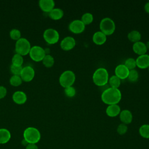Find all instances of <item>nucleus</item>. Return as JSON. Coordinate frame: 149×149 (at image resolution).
<instances>
[{
	"instance_id": "c9c22d12",
	"label": "nucleus",
	"mask_w": 149,
	"mask_h": 149,
	"mask_svg": "<svg viewBox=\"0 0 149 149\" xmlns=\"http://www.w3.org/2000/svg\"><path fill=\"white\" fill-rule=\"evenodd\" d=\"M26 149H38L36 144H28L26 147Z\"/></svg>"
},
{
	"instance_id": "c756f323",
	"label": "nucleus",
	"mask_w": 149,
	"mask_h": 149,
	"mask_svg": "<svg viewBox=\"0 0 149 149\" xmlns=\"http://www.w3.org/2000/svg\"><path fill=\"white\" fill-rule=\"evenodd\" d=\"M124 65L129 70H133L134 69V68L136 67V59H134L133 58H129L126 59L125 61Z\"/></svg>"
},
{
	"instance_id": "4be33fe9",
	"label": "nucleus",
	"mask_w": 149,
	"mask_h": 149,
	"mask_svg": "<svg viewBox=\"0 0 149 149\" xmlns=\"http://www.w3.org/2000/svg\"><path fill=\"white\" fill-rule=\"evenodd\" d=\"M127 38L129 41L134 43L138 41H140L141 38V33L136 30L130 31L127 34Z\"/></svg>"
},
{
	"instance_id": "72a5a7b5",
	"label": "nucleus",
	"mask_w": 149,
	"mask_h": 149,
	"mask_svg": "<svg viewBox=\"0 0 149 149\" xmlns=\"http://www.w3.org/2000/svg\"><path fill=\"white\" fill-rule=\"evenodd\" d=\"M127 130H128V127L127 125H125L122 123L118 126L116 129V132L119 134L123 135L126 133V132H127Z\"/></svg>"
},
{
	"instance_id": "ea45409f",
	"label": "nucleus",
	"mask_w": 149,
	"mask_h": 149,
	"mask_svg": "<svg viewBox=\"0 0 149 149\" xmlns=\"http://www.w3.org/2000/svg\"><path fill=\"white\" fill-rule=\"evenodd\" d=\"M148 72H149V67L148 68Z\"/></svg>"
},
{
	"instance_id": "7c9ffc66",
	"label": "nucleus",
	"mask_w": 149,
	"mask_h": 149,
	"mask_svg": "<svg viewBox=\"0 0 149 149\" xmlns=\"http://www.w3.org/2000/svg\"><path fill=\"white\" fill-rule=\"evenodd\" d=\"M9 36L11 39L17 41L21 38V32L17 29H13L10 31Z\"/></svg>"
},
{
	"instance_id": "b1692460",
	"label": "nucleus",
	"mask_w": 149,
	"mask_h": 149,
	"mask_svg": "<svg viewBox=\"0 0 149 149\" xmlns=\"http://www.w3.org/2000/svg\"><path fill=\"white\" fill-rule=\"evenodd\" d=\"M140 135L144 139H149V124L142 125L139 129Z\"/></svg>"
},
{
	"instance_id": "aec40b11",
	"label": "nucleus",
	"mask_w": 149,
	"mask_h": 149,
	"mask_svg": "<svg viewBox=\"0 0 149 149\" xmlns=\"http://www.w3.org/2000/svg\"><path fill=\"white\" fill-rule=\"evenodd\" d=\"M11 138L10 131L6 128L0 129V144H5L9 141Z\"/></svg>"
},
{
	"instance_id": "f257e3e1",
	"label": "nucleus",
	"mask_w": 149,
	"mask_h": 149,
	"mask_svg": "<svg viewBox=\"0 0 149 149\" xmlns=\"http://www.w3.org/2000/svg\"><path fill=\"white\" fill-rule=\"evenodd\" d=\"M101 98L102 101L108 105L118 104L122 98V93L119 88L109 87L102 91Z\"/></svg>"
},
{
	"instance_id": "423d86ee",
	"label": "nucleus",
	"mask_w": 149,
	"mask_h": 149,
	"mask_svg": "<svg viewBox=\"0 0 149 149\" xmlns=\"http://www.w3.org/2000/svg\"><path fill=\"white\" fill-rule=\"evenodd\" d=\"M116 26L114 21L110 17H104L100 23V29L106 36L112 34L115 30Z\"/></svg>"
},
{
	"instance_id": "c85d7f7f",
	"label": "nucleus",
	"mask_w": 149,
	"mask_h": 149,
	"mask_svg": "<svg viewBox=\"0 0 149 149\" xmlns=\"http://www.w3.org/2000/svg\"><path fill=\"white\" fill-rule=\"evenodd\" d=\"M139 77V72L136 70L133 69V70H129V73L127 79L130 82L134 83L138 80Z\"/></svg>"
},
{
	"instance_id": "0eeeda50",
	"label": "nucleus",
	"mask_w": 149,
	"mask_h": 149,
	"mask_svg": "<svg viewBox=\"0 0 149 149\" xmlns=\"http://www.w3.org/2000/svg\"><path fill=\"white\" fill-rule=\"evenodd\" d=\"M43 38L47 44L52 45L58 42L59 40V34L55 29L48 28L44 31Z\"/></svg>"
},
{
	"instance_id": "1a4fd4ad",
	"label": "nucleus",
	"mask_w": 149,
	"mask_h": 149,
	"mask_svg": "<svg viewBox=\"0 0 149 149\" xmlns=\"http://www.w3.org/2000/svg\"><path fill=\"white\" fill-rule=\"evenodd\" d=\"M86 25L81 20L76 19L72 21L68 26L69 30L74 34H80L85 30Z\"/></svg>"
},
{
	"instance_id": "e433bc0d",
	"label": "nucleus",
	"mask_w": 149,
	"mask_h": 149,
	"mask_svg": "<svg viewBox=\"0 0 149 149\" xmlns=\"http://www.w3.org/2000/svg\"><path fill=\"white\" fill-rule=\"evenodd\" d=\"M144 10L147 13H149V1L147 2L145 5H144Z\"/></svg>"
},
{
	"instance_id": "5701e85b",
	"label": "nucleus",
	"mask_w": 149,
	"mask_h": 149,
	"mask_svg": "<svg viewBox=\"0 0 149 149\" xmlns=\"http://www.w3.org/2000/svg\"><path fill=\"white\" fill-rule=\"evenodd\" d=\"M109 84L110 87L118 88L121 84V80L115 75L111 76L108 80Z\"/></svg>"
},
{
	"instance_id": "bb28decb",
	"label": "nucleus",
	"mask_w": 149,
	"mask_h": 149,
	"mask_svg": "<svg viewBox=\"0 0 149 149\" xmlns=\"http://www.w3.org/2000/svg\"><path fill=\"white\" fill-rule=\"evenodd\" d=\"M24 62L23 56L18 54H15L12 58V64L17 66H22Z\"/></svg>"
},
{
	"instance_id": "6e6552de",
	"label": "nucleus",
	"mask_w": 149,
	"mask_h": 149,
	"mask_svg": "<svg viewBox=\"0 0 149 149\" xmlns=\"http://www.w3.org/2000/svg\"><path fill=\"white\" fill-rule=\"evenodd\" d=\"M29 54L30 58L36 62L42 61L46 55L44 49L39 45H34L31 47Z\"/></svg>"
},
{
	"instance_id": "7ed1b4c3",
	"label": "nucleus",
	"mask_w": 149,
	"mask_h": 149,
	"mask_svg": "<svg viewBox=\"0 0 149 149\" xmlns=\"http://www.w3.org/2000/svg\"><path fill=\"white\" fill-rule=\"evenodd\" d=\"M23 139L29 144H37L41 139V133L34 127H28L23 132Z\"/></svg>"
},
{
	"instance_id": "412c9836",
	"label": "nucleus",
	"mask_w": 149,
	"mask_h": 149,
	"mask_svg": "<svg viewBox=\"0 0 149 149\" xmlns=\"http://www.w3.org/2000/svg\"><path fill=\"white\" fill-rule=\"evenodd\" d=\"M64 13L62 9L58 8H54L49 13H48L49 17L54 20H58L62 18Z\"/></svg>"
},
{
	"instance_id": "473e14b6",
	"label": "nucleus",
	"mask_w": 149,
	"mask_h": 149,
	"mask_svg": "<svg viewBox=\"0 0 149 149\" xmlns=\"http://www.w3.org/2000/svg\"><path fill=\"white\" fill-rule=\"evenodd\" d=\"M22 69H23L22 66H17L12 64L10 65V72L13 74V75L20 76Z\"/></svg>"
},
{
	"instance_id": "2f4dec72",
	"label": "nucleus",
	"mask_w": 149,
	"mask_h": 149,
	"mask_svg": "<svg viewBox=\"0 0 149 149\" xmlns=\"http://www.w3.org/2000/svg\"><path fill=\"white\" fill-rule=\"evenodd\" d=\"M64 93L66 97H73L76 94V90L75 88L72 86L70 87H68L64 88Z\"/></svg>"
},
{
	"instance_id": "dca6fc26",
	"label": "nucleus",
	"mask_w": 149,
	"mask_h": 149,
	"mask_svg": "<svg viewBox=\"0 0 149 149\" xmlns=\"http://www.w3.org/2000/svg\"><path fill=\"white\" fill-rule=\"evenodd\" d=\"M119 119L122 123L125 125L130 124L133 120V114L128 109H123L119 113Z\"/></svg>"
},
{
	"instance_id": "f704fd0d",
	"label": "nucleus",
	"mask_w": 149,
	"mask_h": 149,
	"mask_svg": "<svg viewBox=\"0 0 149 149\" xmlns=\"http://www.w3.org/2000/svg\"><path fill=\"white\" fill-rule=\"evenodd\" d=\"M7 94V90L5 87L0 86V100L3 98Z\"/></svg>"
},
{
	"instance_id": "39448f33",
	"label": "nucleus",
	"mask_w": 149,
	"mask_h": 149,
	"mask_svg": "<svg viewBox=\"0 0 149 149\" xmlns=\"http://www.w3.org/2000/svg\"><path fill=\"white\" fill-rule=\"evenodd\" d=\"M31 48V47L29 41L26 38L21 37L15 43V51L16 54L23 56L29 54Z\"/></svg>"
},
{
	"instance_id": "f3484780",
	"label": "nucleus",
	"mask_w": 149,
	"mask_h": 149,
	"mask_svg": "<svg viewBox=\"0 0 149 149\" xmlns=\"http://www.w3.org/2000/svg\"><path fill=\"white\" fill-rule=\"evenodd\" d=\"M132 49L133 52L139 56L146 54L147 51L146 44L141 41L133 43Z\"/></svg>"
},
{
	"instance_id": "a878e982",
	"label": "nucleus",
	"mask_w": 149,
	"mask_h": 149,
	"mask_svg": "<svg viewBox=\"0 0 149 149\" xmlns=\"http://www.w3.org/2000/svg\"><path fill=\"white\" fill-rule=\"evenodd\" d=\"M93 19L94 17L93 14L90 12H86L83 14L80 20L85 25H88L93 22Z\"/></svg>"
},
{
	"instance_id": "9d476101",
	"label": "nucleus",
	"mask_w": 149,
	"mask_h": 149,
	"mask_svg": "<svg viewBox=\"0 0 149 149\" xmlns=\"http://www.w3.org/2000/svg\"><path fill=\"white\" fill-rule=\"evenodd\" d=\"M35 76V71L31 66H26L23 67L20 77L24 82H30L34 79Z\"/></svg>"
},
{
	"instance_id": "a211bd4d",
	"label": "nucleus",
	"mask_w": 149,
	"mask_h": 149,
	"mask_svg": "<svg viewBox=\"0 0 149 149\" xmlns=\"http://www.w3.org/2000/svg\"><path fill=\"white\" fill-rule=\"evenodd\" d=\"M121 111L120 108L118 104H113L108 105L106 108V114L111 118L116 117L119 115Z\"/></svg>"
},
{
	"instance_id": "4c0bfd02",
	"label": "nucleus",
	"mask_w": 149,
	"mask_h": 149,
	"mask_svg": "<svg viewBox=\"0 0 149 149\" xmlns=\"http://www.w3.org/2000/svg\"><path fill=\"white\" fill-rule=\"evenodd\" d=\"M21 144H22V146H25V147H26L27 146V145L29 144L24 139L22 140V141H21Z\"/></svg>"
},
{
	"instance_id": "ddd939ff",
	"label": "nucleus",
	"mask_w": 149,
	"mask_h": 149,
	"mask_svg": "<svg viewBox=\"0 0 149 149\" xmlns=\"http://www.w3.org/2000/svg\"><path fill=\"white\" fill-rule=\"evenodd\" d=\"M38 5L42 11L48 13L55 8V2L53 0H40Z\"/></svg>"
},
{
	"instance_id": "f03ea898",
	"label": "nucleus",
	"mask_w": 149,
	"mask_h": 149,
	"mask_svg": "<svg viewBox=\"0 0 149 149\" xmlns=\"http://www.w3.org/2000/svg\"><path fill=\"white\" fill-rule=\"evenodd\" d=\"M92 79L96 86L99 87L104 86L108 83V72L105 68H99L94 71Z\"/></svg>"
},
{
	"instance_id": "393cba45",
	"label": "nucleus",
	"mask_w": 149,
	"mask_h": 149,
	"mask_svg": "<svg viewBox=\"0 0 149 149\" xmlns=\"http://www.w3.org/2000/svg\"><path fill=\"white\" fill-rule=\"evenodd\" d=\"M42 62L44 66L46 68H51L55 63L54 57L49 54L46 55L43 58Z\"/></svg>"
},
{
	"instance_id": "2eb2a0df",
	"label": "nucleus",
	"mask_w": 149,
	"mask_h": 149,
	"mask_svg": "<svg viewBox=\"0 0 149 149\" xmlns=\"http://www.w3.org/2000/svg\"><path fill=\"white\" fill-rule=\"evenodd\" d=\"M136 66L140 69H146L149 67V55L145 54L139 55L136 59Z\"/></svg>"
},
{
	"instance_id": "20e7f679",
	"label": "nucleus",
	"mask_w": 149,
	"mask_h": 149,
	"mask_svg": "<svg viewBox=\"0 0 149 149\" xmlns=\"http://www.w3.org/2000/svg\"><path fill=\"white\" fill-rule=\"evenodd\" d=\"M76 80L74 73L70 70H66L63 72L59 76V83L60 85L65 88L72 86Z\"/></svg>"
},
{
	"instance_id": "f8f14e48",
	"label": "nucleus",
	"mask_w": 149,
	"mask_h": 149,
	"mask_svg": "<svg viewBox=\"0 0 149 149\" xmlns=\"http://www.w3.org/2000/svg\"><path fill=\"white\" fill-rule=\"evenodd\" d=\"M129 70L124 65V64H119L117 65L115 69V75L118 77L120 80L127 78Z\"/></svg>"
},
{
	"instance_id": "4468645a",
	"label": "nucleus",
	"mask_w": 149,
	"mask_h": 149,
	"mask_svg": "<svg viewBox=\"0 0 149 149\" xmlns=\"http://www.w3.org/2000/svg\"><path fill=\"white\" fill-rule=\"evenodd\" d=\"M13 101L18 105L24 104L27 100L26 94L22 91H16L12 95Z\"/></svg>"
},
{
	"instance_id": "58836bf2",
	"label": "nucleus",
	"mask_w": 149,
	"mask_h": 149,
	"mask_svg": "<svg viewBox=\"0 0 149 149\" xmlns=\"http://www.w3.org/2000/svg\"><path fill=\"white\" fill-rule=\"evenodd\" d=\"M146 47H147V49H149V40L146 42Z\"/></svg>"
},
{
	"instance_id": "9b49d317",
	"label": "nucleus",
	"mask_w": 149,
	"mask_h": 149,
	"mask_svg": "<svg viewBox=\"0 0 149 149\" xmlns=\"http://www.w3.org/2000/svg\"><path fill=\"white\" fill-rule=\"evenodd\" d=\"M76 45L75 39L71 36L64 37L60 42V47L62 49L68 51L72 49Z\"/></svg>"
},
{
	"instance_id": "cd10ccee",
	"label": "nucleus",
	"mask_w": 149,
	"mask_h": 149,
	"mask_svg": "<svg viewBox=\"0 0 149 149\" xmlns=\"http://www.w3.org/2000/svg\"><path fill=\"white\" fill-rule=\"evenodd\" d=\"M22 82H23V80L20 76L12 75L9 79V83L10 85L14 87H17L20 86Z\"/></svg>"
},
{
	"instance_id": "6ab92c4d",
	"label": "nucleus",
	"mask_w": 149,
	"mask_h": 149,
	"mask_svg": "<svg viewBox=\"0 0 149 149\" xmlns=\"http://www.w3.org/2000/svg\"><path fill=\"white\" fill-rule=\"evenodd\" d=\"M93 41L96 45H101L104 44L107 41V36L100 30L95 32L93 36Z\"/></svg>"
}]
</instances>
